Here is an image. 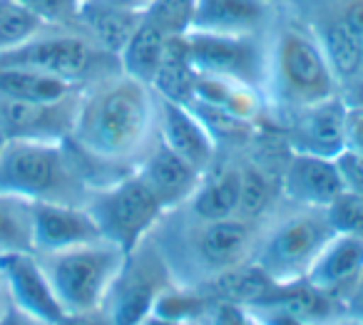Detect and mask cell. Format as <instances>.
I'll list each match as a JSON object with an SVG mask.
<instances>
[{"label":"cell","instance_id":"46","mask_svg":"<svg viewBox=\"0 0 363 325\" xmlns=\"http://www.w3.org/2000/svg\"><path fill=\"white\" fill-rule=\"evenodd\" d=\"M80 3H90V0H80Z\"/></svg>","mask_w":363,"mask_h":325},{"label":"cell","instance_id":"37","mask_svg":"<svg viewBox=\"0 0 363 325\" xmlns=\"http://www.w3.org/2000/svg\"><path fill=\"white\" fill-rule=\"evenodd\" d=\"M341 16L346 18V23L351 25V30L358 35L363 47V0H348L346 6H343Z\"/></svg>","mask_w":363,"mask_h":325},{"label":"cell","instance_id":"38","mask_svg":"<svg viewBox=\"0 0 363 325\" xmlns=\"http://www.w3.org/2000/svg\"><path fill=\"white\" fill-rule=\"evenodd\" d=\"M343 313L356 315L363 320V273L358 275V280L353 283V288L348 290V295L343 298Z\"/></svg>","mask_w":363,"mask_h":325},{"label":"cell","instance_id":"45","mask_svg":"<svg viewBox=\"0 0 363 325\" xmlns=\"http://www.w3.org/2000/svg\"><path fill=\"white\" fill-rule=\"evenodd\" d=\"M6 147H8V137H6V132L0 130V159H3V154H6Z\"/></svg>","mask_w":363,"mask_h":325},{"label":"cell","instance_id":"15","mask_svg":"<svg viewBox=\"0 0 363 325\" xmlns=\"http://www.w3.org/2000/svg\"><path fill=\"white\" fill-rule=\"evenodd\" d=\"M157 130H160L162 144L169 147L174 154L189 161L202 174L219 159V142L214 139L209 127L189 105H179V102L160 97Z\"/></svg>","mask_w":363,"mask_h":325},{"label":"cell","instance_id":"16","mask_svg":"<svg viewBox=\"0 0 363 325\" xmlns=\"http://www.w3.org/2000/svg\"><path fill=\"white\" fill-rule=\"evenodd\" d=\"M100 239V229L85 206L33 204V253H50Z\"/></svg>","mask_w":363,"mask_h":325},{"label":"cell","instance_id":"4","mask_svg":"<svg viewBox=\"0 0 363 325\" xmlns=\"http://www.w3.org/2000/svg\"><path fill=\"white\" fill-rule=\"evenodd\" d=\"M341 95L336 75L313 30L296 23L272 28L264 97L267 107L291 112Z\"/></svg>","mask_w":363,"mask_h":325},{"label":"cell","instance_id":"27","mask_svg":"<svg viewBox=\"0 0 363 325\" xmlns=\"http://www.w3.org/2000/svg\"><path fill=\"white\" fill-rule=\"evenodd\" d=\"M277 199H281L279 181L259 161L242 164V199H239V216L249 221H264L277 211Z\"/></svg>","mask_w":363,"mask_h":325},{"label":"cell","instance_id":"7","mask_svg":"<svg viewBox=\"0 0 363 325\" xmlns=\"http://www.w3.org/2000/svg\"><path fill=\"white\" fill-rule=\"evenodd\" d=\"M0 65L30 67L75 87H87L102 77L120 72L117 55L102 50L85 30L52 25H48L18 50L3 52Z\"/></svg>","mask_w":363,"mask_h":325},{"label":"cell","instance_id":"26","mask_svg":"<svg viewBox=\"0 0 363 325\" xmlns=\"http://www.w3.org/2000/svg\"><path fill=\"white\" fill-rule=\"evenodd\" d=\"M194 80H197V70L189 62L184 35L169 38L162 65L157 70L155 80H152V90L162 100L189 105L194 100Z\"/></svg>","mask_w":363,"mask_h":325},{"label":"cell","instance_id":"3","mask_svg":"<svg viewBox=\"0 0 363 325\" xmlns=\"http://www.w3.org/2000/svg\"><path fill=\"white\" fill-rule=\"evenodd\" d=\"M97 176L90 159L65 142L8 139L0 159V191L16 194L30 204L85 206Z\"/></svg>","mask_w":363,"mask_h":325},{"label":"cell","instance_id":"1","mask_svg":"<svg viewBox=\"0 0 363 325\" xmlns=\"http://www.w3.org/2000/svg\"><path fill=\"white\" fill-rule=\"evenodd\" d=\"M157 122V92L120 70L80 90L70 142L112 174H127L160 139Z\"/></svg>","mask_w":363,"mask_h":325},{"label":"cell","instance_id":"8","mask_svg":"<svg viewBox=\"0 0 363 325\" xmlns=\"http://www.w3.org/2000/svg\"><path fill=\"white\" fill-rule=\"evenodd\" d=\"M85 209L92 214L102 239L117 244L125 253L140 246L164 214L162 201L137 171L95 186Z\"/></svg>","mask_w":363,"mask_h":325},{"label":"cell","instance_id":"41","mask_svg":"<svg viewBox=\"0 0 363 325\" xmlns=\"http://www.w3.org/2000/svg\"><path fill=\"white\" fill-rule=\"evenodd\" d=\"M107 3L122 8V11H130V13H137V16H145L147 8H150L155 0H107Z\"/></svg>","mask_w":363,"mask_h":325},{"label":"cell","instance_id":"40","mask_svg":"<svg viewBox=\"0 0 363 325\" xmlns=\"http://www.w3.org/2000/svg\"><path fill=\"white\" fill-rule=\"evenodd\" d=\"M0 325H48V323H43V320L33 318V315L23 313L21 308L11 305V308H8L6 313L0 315Z\"/></svg>","mask_w":363,"mask_h":325},{"label":"cell","instance_id":"2","mask_svg":"<svg viewBox=\"0 0 363 325\" xmlns=\"http://www.w3.org/2000/svg\"><path fill=\"white\" fill-rule=\"evenodd\" d=\"M259 231V221L242 216L204 221L179 206L162 214L150 239L155 241L177 285L202 288L217 275L252 261Z\"/></svg>","mask_w":363,"mask_h":325},{"label":"cell","instance_id":"43","mask_svg":"<svg viewBox=\"0 0 363 325\" xmlns=\"http://www.w3.org/2000/svg\"><path fill=\"white\" fill-rule=\"evenodd\" d=\"M8 308H11V295H8L6 278H3V270H0V315L6 313Z\"/></svg>","mask_w":363,"mask_h":325},{"label":"cell","instance_id":"9","mask_svg":"<svg viewBox=\"0 0 363 325\" xmlns=\"http://www.w3.org/2000/svg\"><path fill=\"white\" fill-rule=\"evenodd\" d=\"M174 283L164 258L157 251L155 241L147 236L140 246L127 251L117 278L112 280L102 313L110 325H140V320L155 308L162 290Z\"/></svg>","mask_w":363,"mask_h":325},{"label":"cell","instance_id":"31","mask_svg":"<svg viewBox=\"0 0 363 325\" xmlns=\"http://www.w3.org/2000/svg\"><path fill=\"white\" fill-rule=\"evenodd\" d=\"M333 231L338 234H351L363 239V196L343 191L336 201L326 209Z\"/></svg>","mask_w":363,"mask_h":325},{"label":"cell","instance_id":"30","mask_svg":"<svg viewBox=\"0 0 363 325\" xmlns=\"http://www.w3.org/2000/svg\"><path fill=\"white\" fill-rule=\"evenodd\" d=\"M194 13H197V0H155L147 8L145 18L152 25L160 28L164 35L177 38L189 33Z\"/></svg>","mask_w":363,"mask_h":325},{"label":"cell","instance_id":"13","mask_svg":"<svg viewBox=\"0 0 363 325\" xmlns=\"http://www.w3.org/2000/svg\"><path fill=\"white\" fill-rule=\"evenodd\" d=\"M0 270L6 278L11 305L48 325H57L67 315L62 303L57 300L55 290H52L45 268L33 251L0 256Z\"/></svg>","mask_w":363,"mask_h":325},{"label":"cell","instance_id":"11","mask_svg":"<svg viewBox=\"0 0 363 325\" xmlns=\"http://www.w3.org/2000/svg\"><path fill=\"white\" fill-rule=\"evenodd\" d=\"M80 90L55 102H8L0 100V130L8 139L65 142L75 130Z\"/></svg>","mask_w":363,"mask_h":325},{"label":"cell","instance_id":"33","mask_svg":"<svg viewBox=\"0 0 363 325\" xmlns=\"http://www.w3.org/2000/svg\"><path fill=\"white\" fill-rule=\"evenodd\" d=\"M336 166L343 181V191L363 196V152L343 149L336 156Z\"/></svg>","mask_w":363,"mask_h":325},{"label":"cell","instance_id":"17","mask_svg":"<svg viewBox=\"0 0 363 325\" xmlns=\"http://www.w3.org/2000/svg\"><path fill=\"white\" fill-rule=\"evenodd\" d=\"M274 28L269 0H197L192 33L209 35H264Z\"/></svg>","mask_w":363,"mask_h":325},{"label":"cell","instance_id":"25","mask_svg":"<svg viewBox=\"0 0 363 325\" xmlns=\"http://www.w3.org/2000/svg\"><path fill=\"white\" fill-rule=\"evenodd\" d=\"M167 42H169V35H164L160 28L152 25V23L142 16L137 30L132 33L127 45L122 47V52L117 55L120 70L125 72V75L135 77V80L152 87V80H155L157 70H160V65H162V57H164Z\"/></svg>","mask_w":363,"mask_h":325},{"label":"cell","instance_id":"10","mask_svg":"<svg viewBox=\"0 0 363 325\" xmlns=\"http://www.w3.org/2000/svg\"><path fill=\"white\" fill-rule=\"evenodd\" d=\"M272 33V30H269ZM269 33L264 35H184L189 62L197 72L229 77L264 92L269 62Z\"/></svg>","mask_w":363,"mask_h":325},{"label":"cell","instance_id":"39","mask_svg":"<svg viewBox=\"0 0 363 325\" xmlns=\"http://www.w3.org/2000/svg\"><path fill=\"white\" fill-rule=\"evenodd\" d=\"M57 325H110V320L102 310H92V313H70Z\"/></svg>","mask_w":363,"mask_h":325},{"label":"cell","instance_id":"44","mask_svg":"<svg viewBox=\"0 0 363 325\" xmlns=\"http://www.w3.org/2000/svg\"><path fill=\"white\" fill-rule=\"evenodd\" d=\"M326 325H363V320L356 318V315L341 313V315H336V318H333L331 323H326Z\"/></svg>","mask_w":363,"mask_h":325},{"label":"cell","instance_id":"23","mask_svg":"<svg viewBox=\"0 0 363 325\" xmlns=\"http://www.w3.org/2000/svg\"><path fill=\"white\" fill-rule=\"evenodd\" d=\"M142 16L112 6L107 0H90L82 3L80 11V30H85L102 50L120 55L122 47L137 30Z\"/></svg>","mask_w":363,"mask_h":325},{"label":"cell","instance_id":"6","mask_svg":"<svg viewBox=\"0 0 363 325\" xmlns=\"http://www.w3.org/2000/svg\"><path fill=\"white\" fill-rule=\"evenodd\" d=\"M35 256L50 278L57 300L70 315L102 310L107 290L120 273L127 253L112 241L100 239Z\"/></svg>","mask_w":363,"mask_h":325},{"label":"cell","instance_id":"32","mask_svg":"<svg viewBox=\"0 0 363 325\" xmlns=\"http://www.w3.org/2000/svg\"><path fill=\"white\" fill-rule=\"evenodd\" d=\"M33 11L45 25L52 28H80V0H18Z\"/></svg>","mask_w":363,"mask_h":325},{"label":"cell","instance_id":"14","mask_svg":"<svg viewBox=\"0 0 363 325\" xmlns=\"http://www.w3.org/2000/svg\"><path fill=\"white\" fill-rule=\"evenodd\" d=\"M289 149L336 159L346 149V97L336 95L291 112Z\"/></svg>","mask_w":363,"mask_h":325},{"label":"cell","instance_id":"36","mask_svg":"<svg viewBox=\"0 0 363 325\" xmlns=\"http://www.w3.org/2000/svg\"><path fill=\"white\" fill-rule=\"evenodd\" d=\"M346 149L363 152V105L346 102Z\"/></svg>","mask_w":363,"mask_h":325},{"label":"cell","instance_id":"29","mask_svg":"<svg viewBox=\"0 0 363 325\" xmlns=\"http://www.w3.org/2000/svg\"><path fill=\"white\" fill-rule=\"evenodd\" d=\"M45 23L28 11L18 0H0V55L18 50L21 45L30 42L38 33L45 30Z\"/></svg>","mask_w":363,"mask_h":325},{"label":"cell","instance_id":"28","mask_svg":"<svg viewBox=\"0 0 363 325\" xmlns=\"http://www.w3.org/2000/svg\"><path fill=\"white\" fill-rule=\"evenodd\" d=\"M33 251V204L0 191V256Z\"/></svg>","mask_w":363,"mask_h":325},{"label":"cell","instance_id":"21","mask_svg":"<svg viewBox=\"0 0 363 325\" xmlns=\"http://www.w3.org/2000/svg\"><path fill=\"white\" fill-rule=\"evenodd\" d=\"M192 102L212 107V110L219 112H227V115L244 122H252V125H257V120L267 110V97H264L262 90L244 85V82L229 80V77L207 75V72H197Z\"/></svg>","mask_w":363,"mask_h":325},{"label":"cell","instance_id":"12","mask_svg":"<svg viewBox=\"0 0 363 325\" xmlns=\"http://www.w3.org/2000/svg\"><path fill=\"white\" fill-rule=\"evenodd\" d=\"M281 201L303 209H328L343 194L336 159L289 152L279 179Z\"/></svg>","mask_w":363,"mask_h":325},{"label":"cell","instance_id":"20","mask_svg":"<svg viewBox=\"0 0 363 325\" xmlns=\"http://www.w3.org/2000/svg\"><path fill=\"white\" fill-rule=\"evenodd\" d=\"M239 199H242V164L217 159L202 174L197 191L184 204V209L204 221L229 219L239 216Z\"/></svg>","mask_w":363,"mask_h":325},{"label":"cell","instance_id":"18","mask_svg":"<svg viewBox=\"0 0 363 325\" xmlns=\"http://www.w3.org/2000/svg\"><path fill=\"white\" fill-rule=\"evenodd\" d=\"M135 171L155 191V196L162 201L164 211L179 209V206L187 204L194 191H197L199 181H202V171L194 169L179 154H174L160 139L147 152L145 159L137 164Z\"/></svg>","mask_w":363,"mask_h":325},{"label":"cell","instance_id":"24","mask_svg":"<svg viewBox=\"0 0 363 325\" xmlns=\"http://www.w3.org/2000/svg\"><path fill=\"white\" fill-rule=\"evenodd\" d=\"M82 87L57 80L45 72L18 65H0V100L8 102H55L75 95Z\"/></svg>","mask_w":363,"mask_h":325},{"label":"cell","instance_id":"19","mask_svg":"<svg viewBox=\"0 0 363 325\" xmlns=\"http://www.w3.org/2000/svg\"><path fill=\"white\" fill-rule=\"evenodd\" d=\"M363 273V239L351 234H333L326 241L318 256L313 258L311 268L306 273V280L321 288L323 293L333 295L343 305V298L358 275Z\"/></svg>","mask_w":363,"mask_h":325},{"label":"cell","instance_id":"5","mask_svg":"<svg viewBox=\"0 0 363 325\" xmlns=\"http://www.w3.org/2000/svg\"><path fill=\"white\" fill-rule=\"evenodd\" d=\"M333 234L326 209L286 204V211H274L262 224L252 261L274 283L306 278L313 258Z\"/></svg>","mask_w":363,"mask_h":325},{"label":"cell","instance_id":"35","mask_svg":"<svg viewBox=\"0 0 363 325\" xmlns=\"http://www.w3.org/2000/svg\"><path fill=\"white\" fill-rule=\"evenodd\" d=\"M247 308L252 310L259 325H311L289 310L277 308V305H247Z\"/></svg>","mask_w":363,"mask_h":325},{"label":"cell","instance_id":"42","mask_svg":"<svg viewBox=\"0 0 363 325\" xmlns=\"http://www.w3.org/2000/svg\"><path fill=\"white\" fill-rule=\"evenodd\" d=\"M140 325H192V323H184V320H174V318H167V315L157 313V310H150L145 318L140 320Z\"/></svg>","mask_w":363,"mask_h":325},{"label":"cell","instance_id":"22","mask_svg":"<svg viewBox=\"0 0 363 325\" xmlns=\"http://www.w3.org/2000/svg\"><path fill=\"white\" fill-rule=\"evenodd\" d=\"M311 30L321 45L323 55H326L328 65H331V72L336 75L338 85H356L363 77V47L358 35L346 23V18L338 13Z\"/></svg>","mask_w":363,"mask_h":325},{"label":"cell","instance_id":"34","mask_svg":"<svg viewBox=\"0 0 363 325\" xmlns=\"http://www.w3.org/2000/svg\"><path fill=\"white\" fill-rule=\"evenodd\" d=\"M202 325H259L247 305L239 303H214Z\"/></svg>","mask_w":363,"mask_h":325}]
</instances>
